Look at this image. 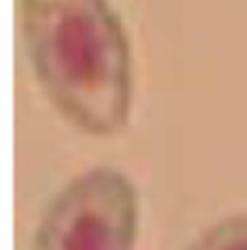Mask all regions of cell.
<instances>
[{
	"instance_id": "cell-1",
	"label": "cell",
	"mask_w": 247,
	"mask_h": 250,
	"mask_svg": "<svg viewBox=\"0 0 247 250\" xmlns=\"http://www.w3.org/2000/svg\"><path fill=\"white\" fill-rule=\"evenodd\" d=\"M29 63L56 109L95 136L131 112V51L109 0H19Z\"/></svg>"
},
{
	"instance_id": "cell-2",
	"label": "cell",
	"mask_w": 247,
	"mask_h": 250,
	"mask_svg": "<svg viewBox=\"0 0 247 250\" xmlns=\"http://www.w3.org/2000/svg\"><path fill=\"white\" fill-rule=\"evenodd\" d=\"M138 236V192L114 167H92L68 182L29 250H133Z\"/></svg>"
},
{
	"instance_id": "cell-3",
	"label": "cell",
	"mask_w": 247,
	"mask_h": 250,
	"mask_svg": "<svg viewBox=\"0 0 247 250\" xmlns=\"http://www.w3.org/2000/svg\"><path fill=\"white\" fill-rule=\"evenodd\" d=\"M187 250H247V211L206 229Z\"/></svg>"
}]
</instances>
